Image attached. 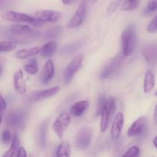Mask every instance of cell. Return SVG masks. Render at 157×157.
<instances>
[{
    "mask_svg": "<svg viewBox=\"0 0 157 157\" xmlns=\"http://www.w3.org/2000/svg\"><path fill=\"white\" fill-rule=\"evenodd\" d=\"M136 29L133 25H130L124 31L121 35L123 55L124 56H130L133 54L136 46Z\"/></svg>",
    "mask_w": 157,
    "mask_h": 157,
    "instance_id": "cell-1",
    "label": "cell"
},
{
    "mask_svg": "<svg viewBox=\"0 0 157 157\" xmlns=\"http://www.w3.org/2000/svg\"><path fill=\"white\" fill-rule=\"evenodd\" d=\"M116 109V100L113 97H110L107 100L105 105L101 112V131L105 132L109 128L112 117Z\"/></svg>",
    "mask_w": 157,
    "mask_h": 157,
    "instance_id": "cell-2",
    "label": "cell"
},
{
    "mask_svg": "<svg viewBox=\"0 0 157 157\" xmlns=\"http://www.w3.org/2000/svg\"><path fill=\"white\" fill-rule=\"evenodd\" d=\"M4 19L9 21H14V22H21V23H29V24L33 25L35 26H40L42 22L37 19L36 18L30 16L27 14L20 13V12H14V11H6L3 12L2 15Z\"/></svg>",
    "mask_w": 157,
    "mask_h": 157,
    "instance_id": "cell-3",
    "label": "cell"
},
{
    "mask_svg": "<svg viewBox=\"0 0 157 157\" xmlns=\"http://www.w3.org/2000/svg\"><path fill=\"white\" fill-rule=\"evenodd\" d=\"M71 121V117L66 112H62L60 113L55 120L53 124H52V129L55 134L60 139H62L64 137V133H65L67 129L68 128Z\"/></svg>",
    "mask_w": 157,
    "mask_h": 157,
    "instance_id": "cell-4",
    "label": "cell"
},
{
    "mask_svg": "<svg viewBox=\"0 0 157 157\" xmlns=\"http://www.w3.org/2000/svg\"><path fill=\"white\" fill-rule=\"evenodd\" d=\"M87 11V0H82L80 3L79 6L77 9L76 12H75L71 19L67 23V28L68 29H75L81 25L84 21L86 14Z\"/></svg>",
    "mask_w": 157,
    "mask_h": 157,
    "instance_id": "cell-5",
    "label": "cell"
},
{
    "mask_svg": "<svg viewBox=\"0 0 157 157\" xmlns=\"http://www.w3.org/2000/svg\"><path fill=\"white\" fill-rule=\"evenodd\" d=\"M83 61H84V55H79L74 58L72 61L69 63L64 71V79L66 84H69L71 82L74 75L81 67Z\"/></svg>",
    "mask_w": 157,
    "mask_h": 157,
    "instance_id": "cell-6",
    "label": "cell"
},
{
    "mask_svg": "<svg viewBox=\"0 0 157 157\" xmlns=\"http://www.w3.org/2000/svg\"><path fill=\"white\" fill-rule=\"evenodd\" d=\"M123 56H124V55H118L117 56H116L114 58L109 61L108 64L103 68L102 71L101 72L100 77H101V79H106V78H110L112 75L117 71V70L121 67V64H122L123 61H124Z\"/></svg>",
    "mask_w": 157,
    "mask_h": 157,
    "instance_id": "cell-7",
    "label": "cell"
},
{
    "mask_svg": "<svg viewBox=\"0 0 157 157\" xmlns=\"http://www.w3.org/2000/svg\"><path fill=\"white\" fill-rule=\"evenodd\" d=\"M93 132L89 127H83L77 133L75 144L76 147L80 150H84L87 148L91 142V138Z\"/></svg>",
    "mask_w": 157,
    "mask_h": 157,
    "instance_id": "cell-8",
    "label": "cell"
},
{
    "mask_svg": "<svg viewBox=\"0 0 157 157\" xmlns=\"http://www.w3.org/2000/svg\"><path fill=\"white\" fill-rule=\"evenodd\" d=\"M147 128V119L144 117H140L136 119L132 124L127 131V136L129 137H135V136H141L146 133Z\"/></svg>",
    "mask_w": 157,
    "mask_h": 157,
    "instance_id": "cell-9",
    "label": "cell"
},
{
    "mask_svg": "<svg viewBox=\"0 0 157 157\" xmlns=\"http://www.w3.org/2000/svg\"><path fill=\"white\" fill-rule=\"evenodd\" d=\"M24 123L25 116L21 111H11L6 117V124L12 128H21Z\"/></svg>",
    "mask_w": 157,
    "mask_h": 157,
    "instance_id": "cell-10",
    "label": "cell"
},
{
    "mask_svg": "<svg viewBox=\"0 0 157 157\" xmlns=\"http://www.w3.org/2000/svg\"><path fill=\"white\" fill-rule=\"evenodd\" d=\"M9 31L14 35L19 37H36L39 35V32L33 30L29 26L25 25H13L10 26Z\"/></svg>",
    "mask_w": 157,
    "mask_h": 157,
    "instance_id": "cell-11",
    "label": "cell"
},
{
    "mask_svg": "<svg viewBox=\"0 0 157 157\" xmlns=\"http://www.w3.org/2000/svg\"><path fill=\"white\" fill-rule=\"evenodd\" d=\"M35 16L42 23L57 22L61 18V14L53 10H41L37 12L35 14Z\"/></svg>",
    "mask_w": 157,
    "mask_h": 157,
    "instance_id": "cell-12",
    "label": "cell"
},
{
    "mask_svg": "<svg viewBox=\"0 0 157 157\" xmlns=\"http://www.w3.org/2000/svg\"><path fill=\"white\" fill-rule=\"evenodd\" d=\"M124 124V114L121 112L117 113L114 117L113 123L111 125V136L113 140H117L121 136V132H122L123 127Z\"/></svg>",
    "mask_w": 157,
    "mask_h": 157,
    "instance_id": "cell-13",
    "label": "cell"
},
{
    "mask_svg": "<svg viewBox=\"0 0 157 157\" xmlns=\"http://www.w3.org/2000/svg\"><path fill=\"white\" fill-rule=\"evenodd\" d=\"M143 55L146 61L150 64H157V42H153L146 46L143 50Z\"/></svg>",
    "mask_w": 157,
    "mask_h": 157,
    "instance_id": "cell-14",
    "label": "cell"
},
{
    "mask_svg": "<svg viewBox=\"0 0 157 157\" xmlns=\"http://www.w3.org/2000/svg\"><path fill=\"white\" fill-rule=\"evenodd\" d=\"M55 75V66L52 60H48L44 64V70L41 76V81L43 84H48L53 78Z\"/></svg>",
    "mask_w": 157,
    "mask_h": 157,
    "instance_id": "cell-15",
    "label": "cell"
},
{
    "mask_svg": "<svg viewBox=\"0 0 157 157\" xmlns=\"http://www.w3.org/2000/svg\"><path fill=\"white\" fill-rule=\"evenodd\" d=\"M14 87L17 93L23 94L27 90L25 82L23 78V73L21 70H18L14 74Z\"/></svg>",
    "mask_w": 157,
    "mask_h": 157,
    "instance_id": "cell-16",
    "label": "cell"
},
{
    "mask_svg": "<svg viewBox=\"0 0 157 157\" xmlns=\"http://www.w3.org/2000/svg\"><path fill=\"white\" fill-rule=\"evenodd\" d=\"M60 87L58 86H55V87H52L50 89L44 90H41V91L36 92L34 93L32 97V101H41V100L47 99V98H51V97L55 96V94L59 92Z\"/></svg>",
    "mask_w": 157,
    "mask_h": 157,
    "instance_id": "cell-17",
    "label": "cell"
},
{
    "mask_svg": "<svg viewBox=\"0 0 157 157\" xmlns=\"http://www.w3.org/2000/svg\"><path fill=\"white\" fill-rule=\"evenodd\" d=\"M89 105V101L87 100L78 101L71 107V113L75 117H79L88 109Z\"/></svg>",
    "mask_w": 157,
    "mask_h": 157,
    "instance_id": "cell-18",
    "label": "cell"
},
{
    "mask_svg": "<svg viewBox=\"0 0 157 157\" xmlns=\"http://www.w3.org/2000/svg\"><path fill=\"white\" fill-rule=\"evenodd\" d=\"M155 87V78L153 73L150 70L147 71L144 76V91L145 94H148L153 90Z\"/></svg>",
    "mask_w": 157,
    "mask_h": 157,
    "instance_id": "cell-19",
    "label": "cell"
},
{
    "mask_svg": "<svg viewBox=\"0 0 157 157\" xmlns=\"http://www.w3.org/2000/svg\"><path fill=\"white\" fill-rule=\"evenodd\" d=\"M41 52V48L38 46L29 49H21V50L18 51L15 53V57L18 59H26L28 58L34 56V55H38Z\"/></svg>",
    "mask_w": 157,
    "mask_h": 157,
    "instance_id": "cell-20",
    "label": "cell"
},
{
    "mask_svg": "<svg viewBox=\"0 0 157 157\" xmlns=\"http://www.w3.org/2000/svg\"><path fill=\"white\" fill-rule=\"evenodd\" d=\"M57 48V43L55 41H49L44 44L42 47L41 48V56L43 58H49V57L52 56L56 52Z\"/></svg>",
    "mask_w": 157,
    "mask_h": 157,
    "instance_id": "cell-21",
    "label": "cell"
},
{
    "mask_svg": "<svg viewBox=\"0 0 157 157\" xmlns=\"http://www.w3.org/2000/svg\"><path fill=\"white\" fill-rule=\"evenodd\" d=\"M71 150L69 143L61 142L58 147L55 157H71Z\"/></svg>",
    "mask_w": 157,
    "mask_h": 157,
    "instance_id": "cell-22",
    "label": "cell"
},
{
    "mask_svg": "<svg viewBox=\"0 0 157 157\" xmlns=\"http://www.w3.org/2000/svg\"><path fill=\"white\" fill-rule=\"evenodd\" d=\"M18 146H19V140L17 135L15 134L14 136L13 140L11 143V146L9 150L4 153L2 157H14L15 155L17 150H18Z\"/></svg>",
    "mask_w": 157,
    "mask_h": 157,
    "instance_id": "cell-23",
    "label": "cell"
},
{
    "mask_svg": "<svg viewBox=\"0 0 157 157\" xmlns=\"http://www.w3.org/2000/svg\"><path fill=\"white\" fill-rule=\"evenodd\" d=\"M24 69L29 75H35L38 71V62L35 59H31L24 66Z\"/></svg>",
    "mask_w": 157,
    "mask_h": 157,
    "instance_id": "cell-24",
    "label": "cell"
},
{
    "mask_svg": "<svg viewBox=\"0 0 157 157\" xmlns=\"http://www.w3.org/2000/svg\"><path fill=\"white\" fill-rule=\"evenodd\" d=\"M46 130H47V124L44 123L39 127L38 133V144L41 147H44L46 144Z\"/></svg>",
    "mask_w": 157,
    "mask_h": 157,
    "instance_id": "cell-25",
    "label": "cell"
},
{
    "mask_svg": "<svg viewBox=\"0 0 157 157\" xmlns=\"http://www.w3.org/2000/svg\"><path fill=\"white\" fill-rule=\"evenodd\" d=\"M140 0H124L121 5L122 11H133L138 7Z\"/></svg>",
    "mask_w": 157,
    "mask_h": 157,
    "instance_id": "cell-26",
    "label": "cell"
},
{
    "mask_svg": "<svg viewBox=\"0 0 157 157\" xmlns=\"http://www.w3.org/2000/svg\"><path fill=\"white\" fill-rule=\"evenodd\" d=\"M62 32V28L61 26H55L48 29L44 32V37L45 38H56L59 36Z\"/></svg>",
    "mask_w": 157,
    "mask_h": 157,
    "instance_id": "cell-27",
    "label": "cell"
},
{
    "mask_svg": "<svg viewBox=\"0 0 157 157\" xmlns=\"http://www.w3.org/2000/svg\"><path fill=\"white\" fill-rule=\"evenodd\" d=\"M17 48V44L15 42L12 41H1L0 42V52H8L11 51L15 50Z\"/></svg>",
    "mask_w": 157,
    "mask_h": 157,
    "instance_id": "cell-28",
    "label": "cell"
},
{
    "mask_svg": "<svg viewBox=\"0 0 157 157\" xmlns=\"http://www.w3.org/2000/svg\"><path fill=\"white\" fill-rule=\"evenodd\" d=\"M140 148L136 146H133L124 153L122 157H140Z\"/></svg>",
    "mask_w": 157,
    "mask_h": 157,
    "instance_id": "cell-29",
    "label": "cell"
},
{
    "mask_svg": "<svg viewBox=\"0 0 157 157\" xmlns=\"http://www.w3.org/2000/svg\"><path fill=\"white\" fill-rule=\"evenodd\" d=\"M14 136L12 137V133L9 131V130L6 129L2 131V136H1V139H2V142L5 144H8L9 143H12V140H13Z\"/></svg>",
    "mask_w": 157,
    "mask_h": 157,
    "instance_id": "cell-30",
    "label": "cell"
},
{
    "mask_svg": "<svg viewBox=\"0 0 157 157\" xmlns=\"http://www.w3.org/2000/svg\"><path fill=\"white\" fill-rule=\"evenodd\" d=\"M157 11V0H149L144 12L146 14H150Z\"/></svg>",
    "mask_w": 157,
    "mask_h": 157,
    "instance_id": "cell-31",
    "label": "cell"
},
{
    "mask_svg": "<svg viewBox=\"0 0 157 157\" xmlns=\"http://www.w3.org/2000/svg\"><path fill=\"white\" fill-rule=\"evenodd\" d=\"M123 2V0H114L113 2H111L109 6L108 9H107V13L109 15H112L113 12L116 11V9H117L118 6L121 4V2Z\"/></svg>",
    "mask_w": 157,
    "mask_h": 157,
    "instance_id": "cell-32",
    "label": "cell"
},
{
    "mask_svg": "<svg viewBox=\"0 0 157 157\" xmlns=\"http://www.w3.org/2000/svg\"><path fill=\"white\" fill-rule=\"evenodd\" d=\"M106 102H107V100H106L105 96L102 95L98 99V109H97V114L100 115L102 112L103 108H104V105H105Z\"/></svg>",
    "mask_w": 157,
    "mask_h": 157,
    "instance_id": "cell-33",
    "label": "cell"
},
{
    "mask_svg": "<svg viewBox=\"0 0 157 157\" xmlns=\"http://www.w3.org/2000/svg\"><path fill=\"white\" fill-rule=\"evenodd\" d=\"M147 31L150 33H154V32H157V15L150 21L148 27H147Z\"/></svg>",
    "mask_w": 157,
    "mask_h": 157,
    "instance_id": "cell-34",
    "label": "cell"
},
{
    "mask_svg": "<svg viewBox=\"0 0 157 157\" xmlns=\"http://www.w3.org/2000/svg\"><path fill=\"white\" fill-rule=\"evenodd\" d=\"M78 44H71V45H68L67 47H64L62 49V52L64 54H67V53H71V52H75V50L78 48Z\"/></svg>",
    "mask_w": 157,
    "mask_h": 157,
    "instance_id": "cell-35",
    "label": "cell"
},
{
    "mask_svg": "<svg viewBox=\"0 0 157 157\" xmlns=\"http://www.w3.org/2000/svg\"><path fill=\"white\" fill-rule=\"evenodd\" d=\"M16 157H27V153H26L25 148H23L22 147H19L18 152H17Z\"/></svg>",
    "mask_w": 157,
    "mask_h": 157,
    "instance_id": "cell-36",
    "label": "cell"
},
{
    "mask_svg": "<svg viewBox=\"0 0 157 157\" xmlns=\"http://www.w3.org/2000/svg\"><path fill=\"white\" fill-rule=\"evenodd\" d=\"M153 122H154L155 125L157 127V104L155 106L154 108V113H153Z\"/></svg>",
    "mask_w": 157,
    "mask_h": 157,
    "instance_id": "cell-37",
    "label": "cell"
},
{
    "mask_svg": "<svg viewBox=\"0 0 157 157\" xmlns=\"http://www.w3.org/2000/svg\"><path fill=\"white\" fill-rule=\"evenodd\" d=\"M0 99H1V110H2V111L3 112L6 107V102L5 101L4 98H3L2 96H1V98H0Z\"/></svg>",
    "mask_w": 157,
    "mask_h": 157,
    "instance_id": "cell-38",
    "label": "cell"
},
{
    "mask_svg": "<svg viewBox=\"0 0 157 157\" xmlns=\"http://www.w3.org/2000/svg\"><path fill=\"white\" fill-rule=\"evenodd\" d=\"M61 2L64 5H69L73 2V0H61Z\"/></svg>",
    "mask_w": 157,
    "mask_h": 157,
    "instance_id": "cell-39",
    "label": "cell"
},
{
    "mask_svg": "<svg viewBox=\"0 0 157 157\" xmlns=\"http://www.w3.org/2000/svg\"><path fill=\"white\" fill-rule=\"evenodd\" d=\"M153 145H154V147L157 149V136H155V138L153 139Z\"/></svg>",
    "mask_w": 157,
    "mask_h": 157,
    "instance_id": "cell-40",
    "label": "cell"
},
{
    "mask_svg": "<svg viewBox=\"0 0 157 157\" xmlns=\"http://www.w3.org/2000/svg\"><path fill=\"white\" fill-rule=\"evenodd\" d=\"M90 1H91L92 2H94H94H96L97 1H98V0H90Z\"/></svg>",
    "mask_w": 157,
    "mask_h": 157,
    "instance_id": "cell-41",
    "label": "cell"
},
{
    "mask_svg": "<svg viewBox=\"0 0 157 157\" xmlns=\"http://www.w3.org/2000/svg\"><path fill=\"white\" fill-rule=\"evenodd\" d=\"M156 95L157 96V91H156Z\"/></svg>",
    "mask_w": 157,
    "mask_h": 157,
    "instance_id": "cell-42",
    "label": "cell"
}]
</instances>
